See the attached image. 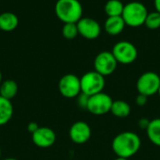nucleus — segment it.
<instances>
[{
    "label": "nucleus",
    "mask_w": 160,
    "mask_h": 160,
    "mask_svg": "<svg viewBox=\"0 0 160 160\" xmlns=\"http://www.w3.org/2000/svg\"><path fill=\"white\" fill-rule=\"evenodd\" d=\"M142 141L138 134L131 131L122 132L114 137L112 142V149L117 157L130 158L141 149Z\"/></svg>",
    "instance_id": "1"
},
{
    "label": "nucleus",
    "mask_w": 160,
    "mask_h": 160,
    "mask_svg": "<svg viewBox=\"0 0 160 160\" xmlns=\"http://www.w3.org/2000/svg\"><path fill=\"white\" fill-rule=\"evenodd\" d=\"M54 12L64 24H77L82 18V6L79 0H57Z\"/></svg>",
    "instance_id": "2"
},
{
    "label": "nucleus",
    "mask_w": 160,
    "mask_h": 160,
    "mask_svg": "<svg viewBox=\"0 0 160 160\" xmlns=\"http://www.w3.org/2000/svg\"><path fill=\"white\" fill-rule=\"evenodd\" d=\"M148 10L144 4L139 1H131L125 5L122 13L126 25L130 27H139L145 23Z\"/></svg>",
    "instance_id": "3"
},
{
    "label": "nucleus",
    "mask_w": 160,
    "mask_h": 160,
    "mask_svg": "<svg viewBox=\"0 0 160 160\" xmlns=\"http://www.w3.org/2000/svg\"><path fill=\"white\" fill-rule=\"evenodd\" d=\"M80 81L82 92L88 96L102 92L105 87V77L95 70L83 74Z\"/></svg>",
    "instance_id": "4"
},
{
    "label": "nucleus",
    "mask_w": 160,
    "mask_h": 160,
    "mask_svg": "<svg viewBox=\"0 0 160 160\" xmlns=\"http://www.w3.org/2000/svg\"><path fill=\"white\" fill-rule=\"evenodd\" d=\"M112 53L117 62L123 65L131 64L138 58V50L136 46L128 41H121L116 42L112 47Z\"/></svg>",
    "instance_id": "5"
},
{
    "label": "nucleus",
    "mask_w": 160,
    "mask_h": 160,
    "mask_svg": "<svg viewBox=\"0 0 160 160\" xmlns=\"http://www.w3.org/2000/svg\"><path fill=\"white\" fill-rule=\"evenodd\" d=\"M160 87V76L155 72H145L137 80L138 93L147 97L158 94Z\"/></svg>",
    "instance_id": "6"
},
{
    "label": "nucleus",
    "mask_w": 160,
    "mask_h": 160,
    "mask_svg": "<svg viewBox=\"0 0 160 160\" xmlns=\"http://www.w3.org/2000/svg\"><path fill=\"white\" fill-rule=\"evenodd\" d=\"M112 102V98L109 94L102 91L98 94L89 96L86 110H88L92 115L102 116L108 112H111Z\"/></svg>",
    "instance_id": "7"
},
{
    "label": "nucleus",
    "mask_w": 160,
    "mask_h": 160,
    "mask_svg": "<svg viewBox=\"0 0 160 160\" xmlns=\"http://www.w3.org/2000/svg\"><path fill=\"white\" fill-rule=\"evenodd\" d=\"M58 90L61 95L68 99L77 98L82 92L80 77L73 74L63 75L58 82Z\"/></svg>",
    "instance_id": "8"
},
{
    "label": "nucleus",
    "mask_w": 160,
    "mask_h": 160,
    "mask_svg": "<svg viewBox=\"0 0 160 160\" xmlns=\"http://www.w3.org/2000/svg\"><path fill=\"white\" fill-rule=\"evenodd\" d=\"M117 65V60L110 51H102L98 53L94 60L95 71L102 74L104 77L112 74L115 72Z\"/></svg>",
    "instance_id": "9"
},
{
    "label": "nucleus",
    "mask_w": 160,
    "mask_h": 160,
    "mask_svg": "<svg viewBox=\"0 0 160 160\" xmlns=\"http://www.w3.org/2000/svg\"><path fill=\"white\" fill-rule=\"evenodd\" d=\"M77 27L79 35L86 40H96L101 33V26L99 23L90 17H82L77 23Z\"/></svg>",
    "instance_id": "10"
},
{
    "label": "nucleus",
    "mask_w": 160,
    "mask_h": 160,
    "mask_svg": "<svg viewBox=\"0 0 160 160\" xmlns=\"http://www.w3.org/2000/svg\"><path fill=\"white\" fill-rule=\"evenodd\" d=\"M68 135L72 142L76 144H83L90 140L92 130L87 123L83 121H78L70 126Z\"/></svg>",
    "instance_id": "11"
},
{
    "label": "nucleus",
    "mask_w": 160,
    "mask_h": 160,
    "mask_svg": "<svg viewBox=\"0 0 160 160\" xmlns=\"http://www.w3.org/2000/svg\"><path fill=\"white\" fill-rule=\"evenodd\" d=\"M56 141L55 132L46 126L38 127L36 132L32 134V141L38 148H50Z\"/></svg>",
    "instance_id": "12"
},
{
    "label": "nucleus",
    "mask_w": 160,
    "mask_h": 160,
    "mask_svg": "<svg viewBox=\"0 0 160 160\" xmlns=\"http://www.w3.org/2000/svg\"><path fill=\"white\" fill-rule=\"evenodd\" d=\"M126 27V23L122 16L107 17L104 23V30L111 36H117L121 34Z\"/></svg>",
    "instance_id": "13"
},
{
    "label": "nucleus",
    "mask_w": 160,
    "mask_h": 160,
    "mask_svg": "<svg viewBox=\"0 0 160 160\" xmlns=\"http://www.w3.org/2000/svg\"><path fill=\"white\" fill-rule=\"evenodd\" d=\"M19 25V19L16 14L10 11H5L0 14V30L10 32L16 29Z\"/></svg>",
    "instance_id": "14"
},
{
    "label": "nucleus",
    "mask_w": 160,
    "mask_h": 160,
    "mask_svg": "<svg viewBox=\"0 0 160 160\" xmlns=\"http://www.w3.org/2000/svg\"><path fill=\"white\" fill-rule=\"evenodd\" d=\"M13 105L10 100H8L0 95V126L7 124L13 115Z\"/></svg>",
    "instance_id": "15"
},
{
    "label": "nucleus",
    "mask_w": 160,
    "mask_h": 160,
    "mask_svg": "<svg viewBox=\"0 0 160 160\" xmlns=\"http://www.w3.org/2000/svg\"><path fill=\"white\" fill-rule=\"evenodd\" d=\"M131 112L129 104L124 100H115L112 102L111 113L117 118H127Z\"/></svg>",
    "instance_id": "16"
},
{
    "label": "nucleus",
    "mask_w": 160,
    "mask_h": 160,
    "mask_svg": "<svg viewBox=\"0 0 160 160\" xmlns=\"http://www.w3.org/2000/svg\"><path fill=\"white\" fill-rule=\"evenodd\" d=\"M146 133L149 141L154 145L160 147V118H156L150 121Z\"/></svg>",
    "instance_id": "17"
},
{
    "label": "nucleus",
    "mask_w": 160,
    "mask_h": 160,
    "mask_svg": "<svg viewBox=\"0 0 160 160\" xmlns=\"http://www.w3.org/2000/svg\"><path fill=\"white\" fill-rule=\"evenodd\" d=\"M18 93V85L12 79H7L0 85V95L8 100H12Z\"/></svg>",
    "instance_id": "18"
},
{
    "label": "nucleus",
    "mask_w": 160,
    "mask_h": 160,
    "mask_svg": "<svg viewBox=\"0 0 160 160\" xmlns=\"http://www.w3.org/2000/svg\"><path fill=\"white\" fill-rule=\"evenodd\" d=\"M125 4L120 0H108L104 6V11L108 17L122 16Z\"/></svg>",
    "instance_id": "19"
},
{
    "label": "nucleus",
    "mask_w": 160,
    "mask_h": 160,
    "mask_svg": "<svg viewBox=\"0 0 160 160\" xmlns=\"http://www.w3.org/2000/svg\"><path fill=\"white\" fill-rule=\"evenodd\" d=\"M145 26L151 30H157L160 28V13L158 11L148 12L144 23Z\"/></svg>",
    "instance_id": "20"
},
{
    "label": "nucleus",
    "mask_w": 160,
    "mask_h": 160,
    "mask_svg": "<svg viewBox=\"0 0 160 160\" xmlns=\"http://www.w3.org/2000/svg\"><path fill=\"white\" fill-rule=\"evenodd\" d=\"M62 35L67 40L75 39L79 35L77 24H73V23L64 24L63 28H62Z\"/></svg>",
    "instance_id": "21"
},
{
    "label": "nucleus",
    "mask_w": 160,
    "mask_h": 160,
    "mask_svg": "<svg viewBox=\"0 0 160 160\" xmlns=\"http://www.w3.org/2000/svg\"><path fill=\"white\" fill-rule=\"evenodd\" d=\"M88 100H89V96L81 92L79 94V96L77 97V103L79 105V107L81 108H83V109H86L87 108V104H88Z\"/></svg>",
    "instance_id": "22"
},
{
    "label": "nucleus",
    "mask_w": 160,
    "mask_h": 160,
    "mask_svg": "<svg viewBox=\"0 0 160 160\" xmlns=\"http://www.w3.org/2000/svg\"><path fill=\"white\" fill-rule=\"evenodd\" d=\"M147 102H148V97L145 96V95L140 94V93H139V94L136 96V98H135V104H136L137 106L141 107V108L144 107V106L147 104Z\"/></svg>",
    "instance_id": "23"
},
{
    "label": "nucleus",
    "mask_w": 160,
    "mask_h": 160,
    "mask_svg": "<svg viewBox=\"0 0 160 160\" xmlns=\"http://www.w3.org/2000/svg\"><path fill=\"white\" fill-rule=\"evenodd\" d=\"M149 124H150V120H148V119H146V118H142V119H140L139 122H138L139 127H140L141 129H142V130H145V131H146V129L148 128Z\"/></svg>",
    "instance_id": "24"
},
{
    "label": "nucleus",
    "mask_w": 160,
    "mask_h": 160,
    "mask_svg": "<svg viewBox=\"0 0 160 160\" xmlns=\"http://www.w3.org/2000/svg\"><path fill=\"white\" fill-rule=\"evenodd\" d=\"M38 127H39V126H38V124L37 123L31 122V123H29L28 125H27V130H28V132H30L31 134H33L34 132L37 131V129H38Z\"/></svg>",
    "instance_id": "25"
},
{
    "label": "nucleus",
    "mask_w": 160,
    "mask_h": 160,
    "mask_svg": "<svg viewBox=\"0 0 160 160\" xmlns=\"http://www.w3.org/2000/svg\"><path fill=\"white\" fill-rule=\"evenodd\" d=\"M154 5L156 8V11L160 13V0H154Z\"/></svg>",
    "instance_id": "26"
},
{
    "label": "nucleus",
    "mask_w": 160,
    "mask_h": 160,
    "mask_svg": "<svg viewBox=\"0 0 160 160\" xmlns=\"http://www.w3.org/2000/svg\"><path fill=\"white\" fill-rule=\"evenodd\" d=\"M114 160H128V159H127V158H123V157H116Z\"/></svg>",
    "instance_id": "27"
},
{
    "label": "nucleus",
    "mask_w": 160,
    "mask_h": 160,
    "mask_svg": "<svg viewBox=\"0 0 160 160\" xmlns=\"http://www.w3.org/2000/svg\"><path fill=\"white\" fill-rule=\"evenodd\" d=\"M2 82H3V80H2V73L0 71V85L2 84Z\"/></svg>",
    "instance_id": "28"
},
{
    "label": "nucleus",
    "mask_w": 160,
    "mask_h": 160,
    "mask_svg": "<svg viewBox=\"0 0 160 160\" xmlns=\"http://www.w3.org/2000/svg\"><path fill=\"white\" fill-rule=\"evenodd\" d=\"M2 160H18V159H16V158H12V157H8V158H5V159H2Z\"/></svg>",
    "instance_id": "29"
},
{
    "label": "nucleus",
    "mask_w": 160,
    "mask_h": 160,
    "mask_svg": "<svg viewBox=\"0 0 160 160\" xmlns=\"http://www.w3.org/2000/svg\"><path fill=\"white\" fill-rule=\"evenodd\" d=\"M158 94L159 95V97H160V87H159V90H158Z\"/></svg>",
    "instance_id": "30"
},
{
    "label": "nucleus",
    "mask_w": 160,
    "mask_h": 160,
    "mask_svg": "<svg viewBox=\"0 0 160 160\" xmlns=\"http://www.w3.org/2000/svg\"><path fill=\"white\" fill-rule=\"evenodd\" d=\"M0 157H1V149H0Z\"/></svg>",
    "instance_id": "31"
}]
</instances>
